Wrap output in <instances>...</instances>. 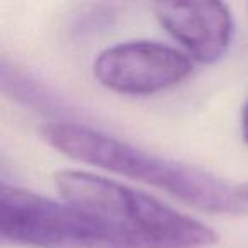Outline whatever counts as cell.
Instances as JSON below:
<instances>
[{
    "mask_svg": "<svg viewBox=\"0 0 248 248\" xmlns=\"http://www.w3.org/2000/svg\"><path fill=\"white\" fill-rule=\"evenodd\" d=\"M41 138L70 158L158 187L201 211L236 214L245 207L236 194V187L231 189L213 173L156 156L85 124H45Z\"/></svg>",
    "mask_w": 248,
    "mask_h": 248,
    "instance_id": "cell-1",
    "label": "cell"
},
{
    "mask_svg": "<svg viewBox=\"0 0 248 248\" xmlns=\"http://www.w3.org/2000/svg\"><path fill=\"white\" fill-rule=\"evenodd\" d=\"M55 182L63 201L95 214L143 248H209L214 228L112 179L62 170Z\"/></svg>",
    "mask_w": 248,
    "mask_h": 248,
    "instance_id": "cell-2",
    "label": "cell"
},
{
    "mask_svg": "<svg viewBox=\"0 0 248 248\" xmlns=\"http://www.w3.org/2000/svg\"><path fill=\"white\" fill-rule=\"evenodd\" d=\"M0 234L31 248H143L82 207L7 184L0 187Z\"/></svg>",
    "mask_w": 248,
    "mask_h": 248,
    "instance_id": "cell-3",
    "label": "cell"
},
{
    "mask_svg": "<svg viewBox=\"0 0 248 248\" xmlns=\"http://www.w3.org/2000/svg\"><path fill=\"white\" fill-rule=\"evenodd\" d=\"M192 73L190 58L158 41H126L104 49L93 62L100 85L124 95H150L175 87Z\"/></svg>",
    "mask_w": 248,
    "mask_h": 248,
    "instance_id": "cell-4",
    "label": "cell"
},
{
    "mask_svg": "<svg viewBox=\"0 0 248 248\" xmlns=\"http://www.w3.org/2000/svg\"><path fill=\"white\" fill-rule=\"evenodd\" d=\"M153 11L165 31L197 62L214 63L230 48L234 21L223 2L155 4Z\"/></svg>",
    "mask_w": 248,
    "mask_h": 248,
    "instance_id": "cell-5",
    "label": "cell"
},
{
    "mask_svg": "<svg viewBox=\"0 0 248 248\" xmlns=\"http://www.w3.org/2000/svg\"><path fill=\"white\" fill-rule=\"evenodd\" d=\"M241 136H243V141L248 145V100L245 102L243 110H241Z\"/></svg>",
    "mask_w": 248,
    "mask_h": 248,
    "instance_id": "cell-6",
    "label": "cell"
},
{
    "mask_svg": "<svg viewBox=\"0 0 248 248\" xmlns=\"http://www.w3.org/2000/svg\"><path fill=\"white\" fill-rule=\"evenodd\" d=\"M236 194H238V197L243 201V204H248V182L238 186L236 187Z\"/></svg>",
    "mask_w": 248,
    "mask_h": 248,
    "instance_id": "cell-7",
    "label": "cell"
}]
</instances>
